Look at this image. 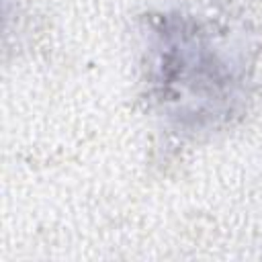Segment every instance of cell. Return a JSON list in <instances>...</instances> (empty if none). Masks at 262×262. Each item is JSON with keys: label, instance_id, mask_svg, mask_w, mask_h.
Wrapping results in <instances>:
<instances>
[{"label": "cell", "instance_id": "1", "mask_svg": "<svg viewBox=\"0 0 262 262\" xmlns=\"http://www.w3.org/2000/svg\"><path fill=\"white\" fill-rule=\"evenodd\" d=\"M203 20L156 16L147 33V84L160 111L180 131H209L227 123L248 94L242 57Z\"/></svg>", "mask_w": 262, "mask_h": 262}]
</instances>
